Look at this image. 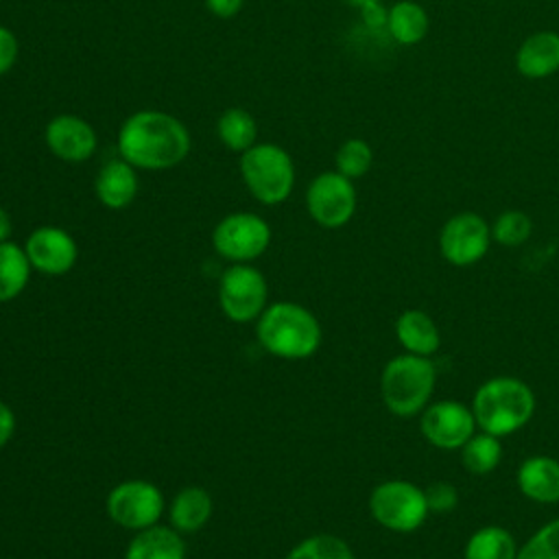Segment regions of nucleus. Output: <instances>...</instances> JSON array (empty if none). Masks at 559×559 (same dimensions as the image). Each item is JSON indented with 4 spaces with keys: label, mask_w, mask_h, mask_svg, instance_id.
Masks as SVG:
<instances>
[{
    "label": "nucleus",
    "mask_w": 559,
    "mask_h": 559,
    "mask_svg": "<svg viewBox=\"0 0 559 559\" xmlns=\"http://www.w3.org/2000/svg\"><path fill=\"white\" fill-rule=\"evenodd\" d=\"M118 155L138 170H168L179 166L192 146L188 127L162 109H140L118 129Z\"/></svg>",
    "instance_id": "f257e3e1"
},
{
    "label": "nucleus",
    "mask_w": 559,
    "mask_h": 559,
    "mask_svg": "<svg viewBox=\"0 0 559 559\" xmlns=\"http://www.w3.org/2000/svg\"><path fill=\"white\" fill-rule=\"evenodd\" d=\"M472 413L478 430L502 439L531 421L535 413V393L515 376H493L476 389Z\"/></svg>",
    "instance_id": "f03ea898"
},
{
    "label": "nucleus",
    "mask_w": 559,
    "mask_h": 559,
    "mask_svg": "<svg viewBox=\"0 0 559 559\" xmlns=\"http://www.w3.org/2000/svg\"><path fill=\"white\" fill-rule=\"evenodd\" d=\"M321 336L317 317L293 301L271 304L258 319V341L277 358H310L319 349Z\"/></svg>",
    "instance_id": "7ed1b4c3"
},
{
    "label": "nucleus",
    "mask_w": 559,
    "mask_h": 559,
    "mask_svg": "<svg viewBox=\"0 0 559 559\" xmlns=\"http://www.w3.org/2000/svg\"><path fill=\"white\" fill-rule=\"evenodd\" d=\"M437 386V367L426 356L397 354L380 373V395L389 413L395 417L419 415L432 397Z\"/></svg>",
    "instance_id": "20e7f679"
},
{
    "label": "nucleus",
    "mask_w": 559,
    "mask_h": 559,
    "mask_svg": "<svg viewBox=\"0 0 559 559\" xmlns=\"http://www.w3.org/2000/svg\"><path fill=\"white\" fill-rule=\"evenodd\" d=\"M240 175L249 194L264 203L286 201L295 188V164L286 148L273 142H255L240 153Z\"/></svg>",
    "instance_id": "39448f33"
},
{
    "label": "nucleus",
    "mask_w": 559,
    "mask_h": 559,
    "mask_svg": "<svg viewBox=\"0 0 559 559\" xmlns=\"http://www.w3.org/2000/svg\"><path fill=\"white\" fill-rule=\"evenodd\" d=\"M369 513L393 533H415L430 515L424 487L404 478L378 483L369 493Z\"/></svg>",
    "instance_id": "423d86ee"
},
{
    "label": "nucleus",
    "mask_w": 559,
    "mask_h": 559,
    "mask_svg": "<svg viewBox=\"0 0 559 559\" xmlns=\"http://www.w3.org/2000/svg\"><path fill=\"white\" fill-rule=\"evenodd\" d=\"M356 201L354 181L338 170L319 173L306 190V210L310 218L325 229L347 225L356 212Z\"/></svg>",
    "instance_id": "0eeeda50"
},
{
    "label": "nucleus",
    "mask_w": 559,
    "mask_h": 559,
    "mask_svg": "<svg viewBox=\"0 0 559 559\" xmlns=\"http://www.w3.org/2000/svg\"><path fill=\"white\" fill-rule=\"evenodd\" d=\"M216 253L236 262H251L260 258L271 245L269 223L253 212H234L221 218L212 231Z\"/></svg>",
    "instance_id": "6e6552de"
},
{
    "label": "nucleus",
    "mask_w": 559,
    "mask_h": 559,
    "mask_svg": "<svg viewBox=\"0 0 559 559\" xmlns=\"http://www.w3.org/2000/svg\"><path fill=\"white\" fill-rule=\"evenodd\" d=\"M266 280L247 262L231 264L218 284V301L227 319L236 323H249L264 312L266 306Z\"/></svg>",
    "instance_id": "1a4fd4ad"
},
{
    "label": "nucleus",
    "mask_w": 559,
    "mask_h": 559,
    "mask_svg": "<svg viewBox=\"0 0 559 559\" xmlns=\"http://www.w3.org/2000/svg\"><path fill=\"white\" fill-rule=\"evenodd\" d=\"M107 515L122 528L144 531L164 513V496L148 480H122L107 496Z\"/></svg>",
    "instance_id": "9d476101"
},
{
    "label": "nucleus",
    "mask_w": 559,
    "mask_h": 559,
    "mask_svg": "<svg viewBox=\"0 0 559 559\" xmlns=\"http://www.w3.org/2000/svg\"><path fill=\"white\" fill-rule=\"evenodd\" d=\"M491 245V227L476 212L450 216L439 231V251L452 266H472L483 260Z\"/></svg>",
    "instance_id": "9b49d317"
},
{
    "label": "nucleus",
    "mask_w": 559,
    "mask_h": 559,
    "mask_svg": "<svg viewBox=\"0 0 559 559\" xmlns=\"http://www.w3.org/2000/svg\"><path fill=\"white\" fill-rule=\"evenodd\" d=\"M476 430L472 406L459 400H439L419 413V432L437 450H461Z\"/></svg>",
    "instance_id": "f8f14e48"
},
{
    "label": "nucleus",
    "mask_w": 559,
    "mask_h": 559,
    "mask_svg": "<svg viewBox=\"0 0 559 559\" xmlns=\"http://www.w3.org/2000/svg\"><path fill=\"white\" fill-rule=\"evenodd\" d=\"M44 142L57 159L68 164H83L98 148L96 129L76 114L52 116L44 127Z\"/></svg>",
    "instance_id": "ddd939ff"
},
{
    "label": "nucleus",
    "mask_w": 559,
    "mask_h": 559,
    "mask_svg": "<svg viewBox=\"0 0 559 559\" xmlns=\"http://www.w3.org/2000/svg\"><path fill=\"white\" fill-rule=\"evenodd\" d=\"M24 251L31 266L46 275L68 273L79 258V247L74 238L66 229L55 225L33 229L26 238Z\"/></svg>",
    "instance_id": "4468645a"
},
{
    "label": "nucleus",
    "mask_w": 559,
    "mask_h": 559,
    "mask_svg": "<svg viewBox=\"0 0 559 559\" xmlns=\"http://www.w3.org/2000/svg\"><path fill=\"white\" fill-rule=\"evenodd\" d=\"M515 485L535 504L559 502V459L548 454L526 456L515 472Z\"/></svg>",
    "instance_id": "2eb2a0df"
},
{
    "label": "nucleus",
    "mask_w": 559,
    "mask_h": 559,
    "mask_svg": "<svg viewBox=\"0 0 559 559\" xmlns=\"http://www.w3.org/2000/svg\"><path fill=\"white\" fill-rule=\"evenodd\" d=\"M138 168L120 155L105 162L94 179L96 199L109 210H124L138 194Z\"/></svg>",
    "instance_id": "dca6fc26"
},
{
    "label": "nucleus",
    "mask_w": 559,
    "mask_h": 559,
    "mask_svg": "<svg viewBox=\"0 0 559 559\" xmlns=\"http://www.w3.org/2000/svg\"><path fill=\"white\" fill-rule=\"evenodd\" d=\"M515 68L526 79H546L559 70V33L537 31L528 35L518 52Z\"/></svg>",
    "instance_id": "f3484780"
},
{
    "label": "nucleus",
    "mask_w": 559,
    "mask_h": 559,
    "mask_svg": "<svg viewBox=\"0 0 559 559\" xmlns=\"http://www.w3.org/2000/svg\"><path fill=\"white\" fill-rule=\"evenodd\" d=\"M395 338L406 354L430 358L441 345V332L435 319L419 310L408 308L395 319Z\"/></svg>",
    "instance_id": "a211bd4d"
},
{
    "label": "nucleus",
    "mask_w": 559,
    "mask_h": 559,
    "mask_svg": "<svg viewBox=\"0 0 559 559\" xmlns=\"http://www.w3.org/2000/svg\"><path fill=\"white\" fill-rule=\"evenodd\" d=\"M124 559H186V546L179 531L155 524L135 533Z\"/></svg>",
    "instance_id": "6ab92c4d"
},
{
    "label": "nucleus",
    "mask_w": 559,
    "mask_h": 559,
    "mask_svg": "<svg viewBox=\"0 0 559 559\" xmlns=\"http://www.w3.org/2000/svg\"><path fill=\"white\" fill-rule=\"evenodd\" d=\"M168 515L175 531L194 533L210 520L212 498L201 487H186L173 498Z\"/></svg>",
    "instance_id": "aec40b11"
},
{
    "label": "nucleus",
    "mask_w": 559,
    "mask_h": 559,
    "mask_svg": "<svg viewBox=\"0 0 559 559\" xmlns=\"http://www.w3.org/2000/svg\"><path fill=\"white\" fill-rule=\"evenodd\" d=\"M386 31L393 41L415 46L428 33V13L413 0H400L386 11Z\"/></svg>",
    "instance_id": "412c9836"
},
{
    "label": "nucleus",
    "mask_w": 559,
    "mask_h": 559,
    "mask_svg": "<svg viewBox=\"0 0 559 559\" xmlns=\"http://www.w3.org/2000/svg\"><path fill=\"white\" fill-rule=\"evenodd\" d=\"M518 548L511 531L498 524H487L467 537L463 559H515Z\"/></svg>",
    "instance_id": "4be33fe9"
},
{
    "label": "nucleus",
    "mask_w": 559,
    "mask_h": 559,
    "mask_svg": "<svg viewBox=\"0 0 559 559\" xmlns=\"http://www.w3.org/2000/svg\"><path fill=\"white\" fill-rule=\"evenodd\" d=\"M216 135L234 153H245L258 142V122L242 107L225 109L216 120Z\"/></svg>",
    "instance_id": "5701e85b"
},
{
    "label": "nucleus",
    "mask_w": 559,
    "mask_h": 559,
    "mask_svg": "<svg viewBox=\"0 0 559 559\" xmlns=\"http://www.w3.org/2000/svg\"><path fill=\"white\" fill-rule=\"evenodd\" d=\"M31 262L26 251L15 242H0V301L15 299L28 284Z\"/></svg>",
    "instance_id": "b1692460"
},
{
    "label": "nucleus",
    "mask_w": 559,
    "mask_h": 559,
    "mask_svg": "<svg viewBox=\"0 0 559 559\" xmlns=\"http://www.w3.org/2000/svg\"><path fill=\"white\" fill-rule=\"evenodd\" d=\"M459 452H461L463 467L476 476H485L493 472L502 461L500 437L483 430H476Z\"/></svg>",
    "instance_id": "393cba45"
},
{
    "label": "nucleus",
    "mask_w": 559,
    "mask_h": 559,
    "mask_svg": "<svg viewBox=\"0 0 559 559\" xmlns=\"http://www.w3.org/2000/svg\"><path fill=\"white\" fill-rule=\"evenodd\" d=\"M286 559H356L349 544L330 533H317L301 539Z\"/></svg>",
    "instance_id": "a878e982"
},
{
    "label": "nucleus",
    "mask_w": 559,
    "mask_h": 559,
    "mask_svg": "<svg viewBox=\"0 0 559 559\" xmlns=\"http://www.w3.org/2000/svg\"><path fill=\"white\" fill-rule=\"evenodd\" d=\"M371 164H373V151H371V146L365 142V140H360V138H349V140H345L341 146H338V151H336V155H334V166H336V170L341 173V175H345L347 179H360L362 175H367L369 173V168H371Z\"/></svg>",
    "instance_id": "bb28decb"
},
{
    "label": "nucleus",
    "mask_w": 559,
    "mask_h": 559,
    "mask_svg": "<svg viewBox=\"0 0 559 559\" xmlns=\"http://www.w3.org/2000/svg\"><path fill=\"white\" fill-rule=\"evenodd\" d=\"M533 221L520 210H507L491 223V240L504 247H520L531 238Z\"/></svg>",
    "instance_id": "cd10ccee"
},
{
    "label": "nucleus",
    "mask_w": 559,
    "mask_h": 559,
    "mask_svg": "<svg viewBox=\"0 0 559 559\" xmlns=\"http://www.w3.org/2000/svg\"><path fill=\"white\" fill-rule=\"evenodd\" d=\"M515 559H559V518L539 526L518 548Z\"/></svg>",
    "instance_id": "c85d7f7f"
},
{
    "label": "nucleus",
    "mask_w": 559,
    "mask_h": 559,
    "mask_svg": "<svg viewBox=\"0 0 559 559\" xmlns=\"http://www.w3.org/2000/svg\"><path fill=\"white\" fill-rule=\"evenodd\" d=\"M424 491H426L428 511L435 515H448L459 504V489L452 483L435 480Z\"/></svg>",
    "instance_id": "c756f323"
},
{
    "label": "nucleus",
    "mask_w": 559,
    "mask_h": 559,
    "mask_svg": "<svg viewBox=\"0 0 559 559\" xmlns=\"http://www.w3.org/2000/svg\"><path fill=\"white\" fill-rule=\"evenodd\" d=\"M17 52H20V44L15 33L0 24V76L15 66Z\"/></svg>",
    "instance_id": "7c9ffc66"
},
{
    "label": "nucleus",
    "mask_w": 559,
    "mask_h": 559,
    "mask_svg": "<svg viewBox=\"0 0 559 559\" xmlns=\"http://www.w3.org/2000/svg\"><path fill=\"white\" fill-rule=\"evenodd\" d=\"M242 4H245V0H205L207 11L221 20H229V17L238 15Z\"/></svg>",
    "instance_id": "2f4dec72"
},
{
    "label": "nucleus",
    "mask_w": 559,
    "mask_h": 559,
    "mask_svg": "<svg viewBox=\"0 0 559 559\" xmlns=\"http://www.w3.org/2000/svg\"><path fill=\"white\" fill-rule=\"evenodd\" d=\"M15 430V415L13 411L0 400V450L9 443V439L13 437Z\"/></svg>",
    "instance_id": "473e14b6"
},
{
    "label": "nucleus",
    "mask_w": 559,
    "mask_h": 559,
    "mask_svg": "<svg viewBox=\"0 0 559 559\" xmlns=\"http://www.w3.org/2000/svg\"><path fill=\"white\" fill-rule=\"evenodd\" d=\"M360 13H362V20L369 28H386V11L380 2H373L365 9H360Z\"/></svg>",
    "instance_id": "72a5a7b5"
},
{
    "label": "nucleus",
    "mask_w": 559,
    "mask_h": 559,
    "mask_svg": "<svg viewBox=\"0 0 559 559\" xmlns=\"http://www.w3.org/2000/svg\"><path fill=\"white\" fill-rule=\"evenodd\" d=\"M9 234H11V216H9V212L0 205V242L9 240Z\"/></svg>",
    "instance_id": "f704fd0d"
},
{
    "label": "nucleus",
    "mask_w": 559,
    "mask_h": 559,
    "mask_svg": "<svg viewBox=\"0 0 559 559\" xmlns=\"http://www.w3.org/2000/svg\"><path fill=\"white\" fill-rule=\"evenodd\" d=\"M341 2H345L349 7H356V9H365V7L373 4V2H380V0H341Z\"/></svg>",
    "instance_id": "c9c22d12"
}]
</instances>
